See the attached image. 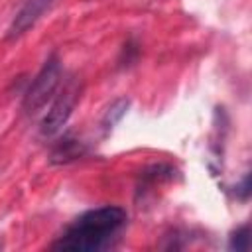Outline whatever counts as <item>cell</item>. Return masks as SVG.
Here are the masks:
<instances>
[{"instance_id": "cell-1", "label": "cell", "mask_w": 252, "mask_h": 252, "mask_svg": "<svg viewBox=\"0 0 252 252\" xmlns=\"http://www.w3.org/2000/svg\"><path fill=\"white\" fill-rule=\"evenodd\" d=\"M128 213L116 205H104L79 215L63 234L51 244L53 250L65 252H98L110 246L124 228Z\"/></svg>"}, {"instance_id": "cell-2", "label": "cell", "mask_w": 252, "mask_h": 252, "mask_svg": "<svg viewBox=\"0 0 252 252\" xmlns=\"http://www.w3.org/2000/svg\"><path fill=\"white\" fill-rule=\"evenodd\" d=\"M61 81V61L57 55H51L45 59V63L41 65V69L37 71V75L32 79L24 100H22V108L26 114H35L39 108H43L47 104V100H51L57 93Z\"/></svg>"}, {"instance_id": "cell-3", "label": "cell", "mask_w": 252, "mask_h": 252, "mask_svg": "<svg viewBox=\"0 0 252 252\" xmlns=\"http://www.w3.org/2000/svg\"><path fill=\"white\" fill-rule=\"evenodd\" d=\"M79 100V89L77 85L71 81L63 87L61 93L55 94L51 106L47 108L45 116L41 118V124H39V132L41 136H55L57 132H61V128L67 124V120L71 118L73 114V108Z\"/></svg>"}, {"instance_id": "cell-4", "label": "cell", "mask_w": 252, "mask_h": 252, "mask_svg": "<svg viewBox=\"0 0 252 252\" xmlns=\"http://www.w3.org/2000/svg\"><path fill=\"white\" fill-rule=\"evenodd\" d=\"M55 0H26L22 8L16 12L10 28H8V39H16L24 35L30 28L37 24V20L53 6Z\"/></svg>"}, {"instance_id": "cell-5", "label": "cell", "mask_w": 252, "mask_h": 252, "mask_svg": "<svg viewBox=\"0 0 252 252\" xmlns=\"http://www.w3.org/2000/svg\"><path fill=\"white\" fill-rule=\"evenodd\" d=\"M128 106H130V100H128V98H124V96H122V98H116V100L104 110V114H102V120H100L102 130H104V132L112 130V128L122 120V116L126 114Z\"/></svg>"}, {"instance_id": "cell-6", "label": "cell", "mask_w": 252, "mask_h": 252, "mask_svg": "<svg viewBox=\"0 0 252 252\" xmlns=\"http://www.w3.org/2000/svg\"><path fill=\"white\" fill-rule=\"evenodd\" d=\"M248 244H250V232H248V226H240L236 228L232 234H230V242H228V248L230 250H236V252H244L248 250Z\"/></svg>"}]
</instances>
